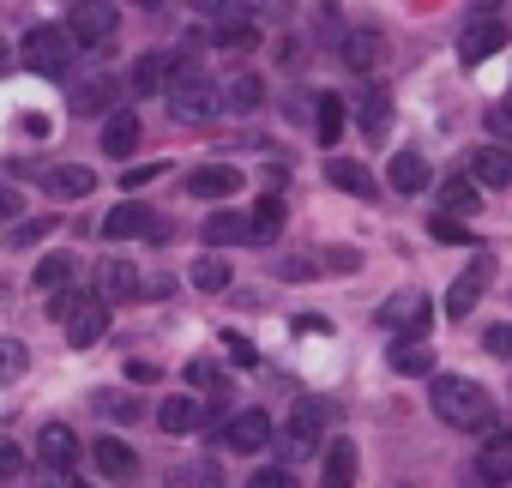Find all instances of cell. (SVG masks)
<instances>
[{"mask_svg": "<svg viewBox=\"0 0 512 488\" xmlns=\"http://www.w3.org/2000/svg\"><path fill=\"white\" fill-rule=\"evenodd\" d=\"M103 410H109V416H115V422H127V416H133V410H139V404H133V398H121V392H109V398H103Z\"/></svg>", "mask_w": 512, "mask_h": 488, "instance_id": "obj_49", "label": "cell"}, {"mask_svg": "<svg viewBox=\"0 0 512 488\" xmlns=\"http://www.w3.org/2000/svg\"><path fill=\"white\" fill-rule=\"evenodd\" d=\"M488 278H494V260L482 254V260H470L458 278H452V290H446V320H464L470 308H476V296L488 290Z\"/></svg>", "mask_w": 512, "mask_h": 488, "instance_id": "obj_9", "label": "cell"}, {"mask_svg": "<svg viewBox=\"0 0 512 488\" xmlns=\"http://www.w3.org/2000/svg\"><path fill=\"white\" fill-rule=\"evenodd\" d=\"M428 235H434V241H458V248H470V229H464L458 217H446V211L428 217Z\"/></svg>", "mask_w": 512, "mask_h": 488, "instance_id": "obj_39", "label": "cell"}, {"mask_svg": "<svg viewBox=\"0 0 512 488\" xmlns=\"http://www.w3.org/2000/svg\"><path fill=\"white\" fill-rule=\"evenodd\" d=\"M157 175H163V163H133V169L121 175V187H127V193H139V187H151Z\"/></svg>", "mask_w": 512, "mask_h": 488, "instance_id": "obj_44", "label": "cell"}, {"mask_svg": "<svg viewBox=\"0 0 512 488\" xmlns=\"http://www.w3.org/2000/svg\"><path fill=\"white\" fill-rule=\"evenodd\" d=\"M434 320V302L422 296V290H398V296H386L380 302V326L386 332H404V338H422V326Z\"/></svg>", "mask_w": 512, "mask_h": 488, "instance_id": "obj_6", "label": "cell"}, {"mask_svg": "<svg viewBox=\"0 0 512 488\" xmlns=\"http://www.w3.org/2000/svg\"><path fill=\"white\" fill-rule=\"evenodd\" d=\"M127 380H139V386H151V380H157V362H127Z\"/></svg>", "mask_w": 512, "mask_h": 488, "instance_id": "obj_51", "label": "cell"}, {"mask_svg": "<svg viewBox=\"0 0 512 488\" xmlns=\"http://www.w3.org/2000/svg\"><path fill=\"white\" fill-rule=\"evenodd\" d=\"M187 193H193V199H229V193H241V169H229V163H205V169L187 175Z\"/></svg>", "mask_w": 512, "mask_h": 488, "instance_id": "obj_13", "label": "cell"}, {"mask_svg": "<svg viewBox=\"0 0 512 488\" xmlns=\"http://www.w3.org/2000/svg\"><path fill=\"white\" fill-rule=\"evenodd\" d=\"M488 133H494L500 145H512V97H500V103L488 109Z\"/></svg>", "mask_w": 512, "mask_h": 488, "instance_id": "obj_41", "label": "cell"}, {"mask_svg": "<svg viewBox=\"0 0 512 488\" xmlns=\"http://www.w3.org/2000/svg\"><path fill=\"white\" fill-rule=\"evenodd\" d=\"M175 488H217V464H211V458L181 464V470H175Z\"/></svg>", "mask_w": 512, "mask_h": 488, "instance_id": "obj_38", "label": "cell"}, {"mask_svg": "<svg viewBox=\"0 0 512 488\" xmlns=\"http://www.w3.org/2000/svg\"><path fill=\"white\" fill-rule=\"evenodd\" d=\"M97 470H103V476H115V482H127V476L139 470V458H133V446H127V440H109V434H103V440H97Z\"/></svg>", "mask_w": 512, "mask_h": 488, "instance_id": "obj_26", "label": "cell"}, {"mask_svg": "<svg viewBox=\"0 0 512 488\" xmlns=\"http://www.w3.org/2000/svg\"><path fill=\"white\" fill-rule=\"evenodd\" d=\"M169 73H175V61H169V55H139V61H133V91H139V97L169 91Z\"/></svg>", "mask_w": 512, "mask_h": 488, "instance_id": "obj_24", "label": "cell"}, {"mask_svg": "<svg viewBox=\"0 0 512 488\" xmlns=\"http://www.w3.org/2000/svg\"><path fill=\"white\" fill-rule=\"evenodd\" d=\"M476 7H494V0H476Z\"/></svg>", "mask_w": 512, "mask_h": 488, "instance_id": "obj_56", "label": "cell"}, {"mask_svg": "<svg viewBox=\"0 0 512 488\" xmlns=\"http://www.w3.org/2000/svg\"><path fill=\"white\" fill-rule=\"evenodd\" d=\"M49 302V320H73V308L85 302V290H61V296H43Z\"/></svg>", "mask_w": 512, "mask_h": 488, "instance_id": "obj_45", "label": "cell"}, {"mask_svg": "<svg viewBox=\"0 0 512 488\" xmlns=\"http://www.w3.org/2000/svg\"><path fill=\"white\" fill-rule=\"evenodd\" d=\"M320 440H326V404H320V398H296L290 422L278 428V458L296 470L302 458H314V452H320Z\"/></svg>", "mask_w": 512, "mask_h": 488, "instance_id": "obj_3", "label": "cell"}, {"mask_svg": "<svg viewBox=\"0 0 512 488\" xmlns=\"http://www.w3.org/2000/svg\"><path fill=\"white\" fill-rule=\"evenodd\" d=\"M187 386L217 392V386H223V368H217V362H205V356H193V362H187Z\"/></svg>", "mask_w": 512, "mask_h": 488, "instance_id": "obj_40", "label": "cell"}, {"mask_svg": "<svg viewBox=\"0 0 512 488\" xmlns=\"http://www.w3.org/2000/svg\"><path fill=\"white\" fill-rule=\"evenodd\" d=\"M356 440H338L332 452H326V470H320V488H356Z\"/></svg>", "mask_w": 512, "mask_h": 488, "instance_id": "obj_20", "label": "cell"}, {"mask_svg": "<svg viewBox=\"0 0 512 488\" xmlns=\"http://www.w3.org/2000/svg\"><path fill=\"white\" fill-rule=\"evenodd\" d=\"M392 374H404V380H416V374H434V350H428L422 338H404V344L392 350Z\"/></svg>", "mask_w": 512, "mask_h": 488, "instance_id": "obj_28", "label": "cell"}, {"mask_svg": "<svg viewBox=\"0 0 512 488\" xmlns=\"http://www.w3.org/2000/svg\"><path fill=\"white\" fill-rule=\"evenodd\" d=\"M163 97H169V115H175V121H211V115L223 109V85H211L193 61H175Z\"/></svg>", "mask_w": 512, "mask_h": 488, "instance_id": "obj_2", "label": "cell"}, {"mask_svg": "<svg viewBox=\"0 0 512 488\" xmlns=\"http://www.w3.org/2000/svg\"><path fill=\"white\" fill-rule=\"evenodd\" d=\"M506 37H512V25H506L500 13H476V19H464V31H458V55H464V67L494 61V55L506 49Z\"/></svg>", "mask_w": 512, "mask_h": 488, "instance_id": "obj_5", "label": "cell"}, {"mask_svg": "<svg viewBox=\"0 0 512 488\" xmlns=\"http://www.w3.org/2000/svg\"><path fill=\"white\" fill-rule=\"evenodd\" d=\"M326 181H332V187H344V193H356V199H374V193H380V187H374V175H368L356 157H332V163H326Z\"/></svg>", "mask_w": 512, "mask_h": 488, "instance_id": "obj_19", "label": "cell"}, {"mask_svg": "<svg viewBox=\"0 0 512 488\" xmlns=\"http://www.w3.org/2000/svg\"><path fill=\"white\" fill-rule=\"evenodd\" d=\"M37 458H43V470H73L79 464V434L67 422H49L37 434Z\"/></svg>", "mask_w": 512, "mask_h": 488, "instance_id": "obj_12", "label": "cell"}, {"mask_svg": "<svg viewBox=\"0 0 512 488\" xmlns=\"http://www.w3.org/2000/svg\"><path fill=\"white\" fill-rule=\"evenodd\" d=\"M223 350H229V362H241V368H253V362H260L253 338H241V332H223Z\"/></svg>", "mask_w": 512, "mask_h": 488, "instance_id": "obj_43", "label": "cell"}, {"mask_svg": "<svg viewBox=\"0 0 512 488\" xmlns=\"http://www.w3.org/2000/svg\"><path fill=\"white\" fill-rule=\"evenodd\" d=\"M247 7H253V13H266V19H272V13H284V7H290V0H247Z\"/></svg>", "mask_w": 512, "mask_h": 488, "instance_id": "obj_53", "label": "cell"}, {"mask_svg": "<svg viewBox=\"0 0 512 488\" xmlns=\"http://www.w3.org/2000/svg\"><path fill=\"white\" fill-rule=\"evenodd\" d=\"M73 7H85V0H73Z\"/></svg>", "mask_w": 512, "mask_h": 488, "instance_id": "obj_57", "label": "cell"}, {"mask_svg": "<svg viewBox=\"0 0 512 488\" xmlns=\"http://www.w3.org/2000/svg\"><path fill=\"white\" fill-rule=\"evenodd\" d=\"M326 260H278V278H314Z\"/></svg>", "mask_w": 512, "mask_h": 488, "instance_id": "obj_47", "label": "cell"}, {"mask_svg": "<svg viewBox=\"0 0 512 488\" xmlns=\"http://www.w3.org/2000/svg\"><path fill=\"white\" fill-rule=\"evenodd\" d=\"M43 187H49V199H85V193H97V169L61 163V169H49V175H43Z\"/></svg>", "mask_w": 512, "mask_h": 488, "instance_id": "obj_17", "label": "cell"}, {"mask_svg": "<svg viewBox=\"0 0 512 488\" xmlns=\"http://www.w3.org/2000/svg\"><path fill=\"white\" fill-rule=\"evenodd\" d=\"M133 7H163V0H133Z\"/></svg>", "mask_w": 512, "mask_h": 488, "instance_id": "obj_54", "label": "cell"}, {"mask_svg": "<svg viewBox=\"0 0 512 488\" xmlns=\"http://www.w3.org/2000/svg\"><path fill=\"white\" fill-rule=\"evenodd\" d=\"M127 235H163V223H151L145 217V205H115L109 217H103V241H127Z\"/></svg>", "mask_w": 512, "mask_h": 488, "instance_id": "obj_15", "label": "cell"}, {"mask_svg": "<svg viewBox=\"0 0 512 488\" xmlns=\"http://www.w3.org/2000/svg\"><path fill=\"white\" fill-rule=\"evenodd\" d=\"M13 374H25V350H19V344H7V380H13Z\"/></svg>", "mask_w": 512, "mask_h": 488, "instance_id": "obj_52", "label": "cell"}, {"mask_svg": "<svg viewBox=\"0 0 512 488\" xmlns=\"http://www.w3.org/2000/svg\"><path fill=\"white\" fill-rule=\"evenodd\" d=\"M187 7L205 13V19H223V13H229V0H187Z\"/></svg>", "mask_w": 512, "mask_h": 488, "instance_id": "obj_50", "label": "cell"}, {"mask_svg": "<svg viewBox=\"0 0 512 488\" xmlns=\"http://www.w3.org/2000/svg\"><path fill=\"white\" fill-rule=\"evenodd\" d=\"M434 416L440 422H452V428H470V434H488L494 428V398L476 386V380H464V374H434Z\"/></svg>", "mask_w": 512, "mask_h": 488, "instance_id": "obj_1", "label": "cell"}, {"mask_svg": "<svg viewBox=\"0 0 512 488\" xmlns=\"http://www.w3.org/2000/svg\"><path fill=\"white\" fill-rule=\"evenodd\" d=\"M67 31H73L85 49H103V43L121 31V13H115V7H103V0H85V7H73V13H67Z\"/></svg>", "mask_w": 512, "mask_h": 488, "instance_id": "obj_8", "label": "cell"}, {"mask_svg": "<svg viewBox=\"0 0 512 488\" xmlns=\"http://www.w3.org/2000/svg\"><path fill=\"white\" fill-rule=\"evenodd\" d=\"M115 103V85L109 79H91V85H73V115H103Z\"/></svg>", "mask_w": 512, "mask_h": 488, "instance_id": "obj_32", "label": "cell"}, {"mask_svg": "<svg viewBox=\"0 0 512 488\" xmlns=\"http://www.w3.org/2000/svg\"><path fill=\"white\" fill-rule=\"evenodd\" d=\"M386 127H392V103H386L380 91H368V97H362V133H368V139H386Z\"/></svg>", "mask_w": 512, "mask_h": 488, "instance_id": "obj_34", "label": "cell"}, {"mask_svg": "<svg viewBox=\"0 0 512 488\" xmlns=\"http://www.w3.org/2000/svg\"><path fill=\"white\" fill-rule=\"evenodd\" d=\"M326 272H362V254H350V248L338 254V248H332V254H326Z\"/></svg>", "mask_w": 512, "mask_h": 488, "instance_id": "obj_48", "label": "cell"}, {"mask_svg": "<svg viewBox=\"0 0 512 488\" xmlns=\"http://www.w3.org/2000/svg\"><path fill=\"white\" fill-rule=\"evenodd\" d=\"M482 476L488 482H512V434L482 440Z\"/></svg>", "mask_w": 512, "mask_h": 488, "instance_id": "obj_31", "label": "cell"}, {"mask_svg": "<svg viewBox=\"0 0 512 488\" xmlns=\"http://www.w3.org/2000/svg\"><path fill=\"white\" fill-rule=\"evenodd\" d=\"M260 43V25H253L247 13L241 19H217V49H253Z\"/></svg>", "mask_w": 512, "mask_h": 488, "instance_id": "obj_33", "label": "cell"}, {"mask_svg": "<svg viewBox=\"0 0 512 488\" xmlns=\"http://www.w3.org/2000/svg\"><path fill=\"white\" fill-rule=\"evenodd\" d=\"M326 7H338V0H326Z\"/></svg>", "mask_w": 512, "mask_h": 488, "instance_id": "obj_58", "label": "cell"}, {"mask_svg": "<svg viewBox=\"0 0 512 488\" xmlns=\"http://www.w3.org/2000/svg\"><path fill=\"white\" fill-rule=\"evenodd\" d=\"M103 151H109L115 163H127V157L139 151V115H133V109H115V115H109V127H103Z\"/></svg>", "mask_w": 512, "mask_h": 488, "instance_id": "obj_16", "label": "cell"}, {"mask_svg": "<svg viewBox=\"0 0 512 488\" xmlns=\"http://www.w3.org/2000/svg\"><path fill=\"white\" fill-rule=\"evenodd\" d=\"M314 127H320V145H338V133H344V97L320 91L314 97Z\"/></svg>", "mask_w": 512, "mask_h": 488, "instance_id": "obj_29", "label": "cell"}, {"mask_svg": "<svg viewBox=\"0 0 512 488\" xmlns=\"http://www.w3.org/2000/svg\"><path fill=\"white\" fill-rule=\"evenodd\" d=\"M103 332H109V296H91V290H85V302H79L73 320H67V338H73V350H91Z\"/></svg>", "mask_w": 512, "mask_h": 488, "instance_id": "obj_11", "label": "cell"}, {"mask_svg": "<svg viewBox=\"0 0 512 488\" xmlns=\"http://www.w3.org/2000/svg\"><path fill=\"white\" fill-rule=\"evenodd\" d=\"M205 241L211 248H235V241H253V223L241 211H211L205 217Z\"/></svg>", "mask_w": 512, "mask_h": 488, "instance_id": "obj_21", "label": "cell"}, {"mask_svg": "<svg viewBox=\"0 0 512 488\" xmlns=\"http://www.w3.org/2000/svg\"><path fill=\"white\" fill-rule=\"evenodd\" d=\"M193 422H199V404H193V398H181V392H175V398H163V404H157V428H163V434H187Z\"/></svg>", "mask_w": 512, "mask_h": 488, "instance_id": "obj_30", "label": "cell"}, {"mask_svg": "<svg viewBox=\"0 0 512 488\" xmlns=\"http://www.w3.org/2000/svg\"><path fill=\"white\" fill-rule=\"evenodd\" d=\"M25 67L31 73H49V79H61L67 67H73V55H79V37L73 31H61V25H37V31H25Z\"/></svg>", "mask_w": 512, "mask_h": 488, "instance_id": "obj_4", "label": "cell"}, {"mask_svg": "<svg viewBox=\"0 0 512 488\" xmlns=\"http://www.w3.org/2000/svg\"><path fill=\"white\" fill-rule=\"evenodd\" d=\"M386 181H392L398 193H422V187H428V157H422V151H398L392 169H386Z\"/></svg>", "mask_w": 512, "mask_h": 488, "instance_id": "obj_23", "label": "cell"}, {"mask_svg": "<svg viewBox=\"0 0 512 488\" xmlns=\"http://www.w3.org/2000/svg\"><path fill=\"white\" fill-rule=\"evenodd\" d=\"M266 103V85H260V73H235L229 85H223V109H235V115H253Z\"/></svg>", "mask_w": 512, "mask_h": 488, "instance_id": "obj_22", "label": "cell"}, {"mask_svg": "<svg viewBox=\"0 0 512 488\" xmlns=\"http://www.w3.org/2000/svg\"><path fill=\"white\" fill-rule=\"evenodd\" d=\"M253 241H260V248H272V241H278V229H284V199L278 193H266L260 205H253Z\"/></svg>", "mask_w": 512, "mask_h": 488, "instance_id": "obj_27", "label": "cell"}, {"mask_svg": "<svg viewBox=\"0 0 512 488\" xmlns=\"http://www.w3.org/2000/svg\"><path fill=\"white\" fill-rule=\"evenodd\" d=\"M223 446H235V452H260V446H278V428H272L266 410H241V416H229Z\"/></svg>", "mask_w": 512, "mask_h": 488, "instance_id": "obj_10", "label": "cell"}, {"mask_svg": "<svg viewBox=\"0 0 512 488\" xmlns=\"http://www.w3.org/2000/svg\"><path fill=\"white\" fill-rule=\"evenodd\" d=\"M67 278H73V266H67V254H49V260L37 266V290H43V296H61V290H73Z\"/></svg>", "mask_w": 512, "mask_h": 488, "instance_id": "obj_35", "label": "cell"}, {"mask_svg": "<svg viewBox=\"0 0 512 488\" xmlns=\"http://www.w3.org/2000/svg\"><path fill=\"white\" fill-rule=\"evenodd\" d=\"M97 290H103L109 302H145V278H139V272H133L127 260H109V266H103V284H97Z\"/></svg>", "mask_w": 512, "mask_h": 488, "instance_id": "obj_18", "label": "cell"}, {"mask_svg": "<svg viewBox=\"0 0 512 488\" xmlns=\"http://www.w3.org/2000/svg\"><path fill=\"white\" fill-rule=\"evenodd\" d=\"M482 344H488L494 356H506V362H512V320H500V326H488V332H482Z\"/></svg>", "mask_w": 512, "mask_h": 488, "instance_id": "obj_46", "label": "cell"}, {"mask_svg": "<svg viewBox=\"0 0 512 488\" xmlns=\"http://www.w3.org/2000/svg\"><path fill=\"white\" fill-rule=\"evenodd\" d=\"M338 55H344V67H350V73H362V79H368V73H380V67H386V55H392V49H386V31L356 25V31H344Z\"/></svg>", "mask_w": 512, "mask_h": 488, "instance_id": "obj_7", "label": "cell"}, {"mask_svg": "<svg viewBox=\"0 0 512 488\" xmlns=\"http://www.w3.org/2000/svg\"><path fill=\"white\" fill-rule=\"evenodd\" d=\"M193 290H211V296H217V290H229V266H223L217 254H211V260H199V266H193Z\"/></svg>", "mask_w": 512, "mask_h": 488, "instance_id": "obj_37", "label": "cell"}, {"mask_svg": "<svg viewBox=\"0 0 512 488\" xmlns=\"http://www.w3.org/2000/svg\"><path fill=\"white\" fill-rule=\"evenodd\" d=\"M247 488H296V476H290V464H266V470H253Z\"/></svg>", "mask_w": 512, "mask_h": 488, "instance_id": "obj_42", "label": "cell"}, {"mask_svg": "<svg viewBox=\"0 0 512 488\" xmlns=\"http://www.w3.org/2000/svg\"><path fill=\"white\" fill-rule=\"evenodd\" d=\"M49 235H55V217H31L7 229V248H31V241H49Z\"/></svg>", "mask_w": 512, "mask_h": 488, "instance_id": "obj_36", "label": "cell"}, {"mask_svg": "<svg viewBox=\"0 0 512 488\" xmlns=\"http://www.w3.org/2000/svg\"><path fill=\"white\" fill-rule=\"evenodd\" d=\"M476 205H482V187H476L470 175L440 181V211H446V217H464V211H476Z\"/></svg>", "mask_w": 512, "mask_h": 488, "instance_id": "obj_25", "label": "cell"}, {"mask_svg": "<svg viewBox=\"0 0 512 488\" xmlns=\"http://www.w3.org/2000/svg\"><path fill=\"white\" fill-rule=\"evenodd\" d=\"M470 181H476L482 193H500V187H512V151H500V145L476 151V157H470Z\"/></svg>", "mask_w": 512, "mask_h": 488, "instance_id": "obj_14", "label": "cell"}, {"mask_svg": "<svg viewBox=\"0 0 512 488\" xmlns=\"http://www.w3.org/2000/svg\"><path fill=\"white\" fill-rule=\"evenodd\" d=\"M61 488H85V482H61Z\"/></svg>", "mask_w": 512, "mask_h": 488, "instance_id": "obj_55", "label": "cell"}]
</instances>
